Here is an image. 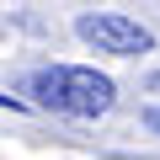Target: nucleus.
I'll return each instance as SVG.
<instances>
[{"mask_svg": "<svg viewBox=\"0 0 160 160\" xmlns=\"http://www.w3.org/2000/svg\"><path fill=\"white\" fill-rule=\"evenodd\" d=\"M27 91L48 107V112H64V118H102L112 107V80L102 69H86V64H48V69H32Z\"/></svg>", "mask_w": 160, "mask_h": 160, "instance_id": "1", "label": "nucleus"}, {"mask_svg": "<svg viewBox=\"0 0 160 160\" xmlns=\"http://www.w3.org/2000/svg\"><path fill=\"white\" fill-rule=\"evenodd\" d=\"M149 128H155V133H160V107H149Z\"/></svg>", "mask_w": 160, "mask_h": 160, "instance_id": "3", "label": "nucleus"}, {"mask_svg": "<svg viewBox=\"0 0 160 160\" xmlns=\"http://www.w3.org/2000/svg\"><path fill=\"white\" fill-rule=\"evenodd\" d=\"M75 32H80V43H91L96 53H118V59H133V53H149L155 48V32L139 27L123 11H86V16H75Z\"/></svg>", "mask_w": 160, "mask_h": 160, "instance_id": "2", "label": "nucleus"}, {"mask_svg": "<svg viewBox=\"0 0 160 160\" xmlns=\"http://www.w3.org/2000/svg\"><path fill=\"white\" fill-rule=\"evenodd\" d=\"M149 86H155V91H160V75H155V80H149Z\"/></svg>", "mask_w": 160, "mask_h": 160, "instance_id": "4", "label": "nucleus"}]
</instances>
